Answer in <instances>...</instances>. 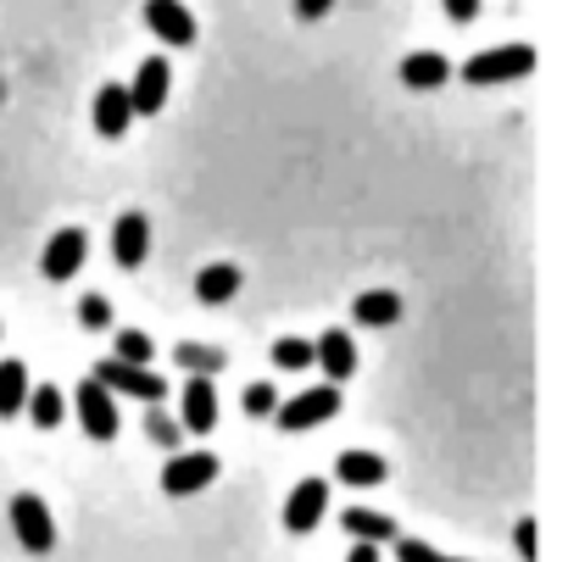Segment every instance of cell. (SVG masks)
I'll return each instance as SVG.
<instances>
[{
	"instance_id": "5b68a950",
	"label": "cell",
	"mask_w": 568,
	"mask_h": 562,
	"mask_svg": "<svg viewBox=\"0 0 568 562\" xmlns=\"http://www.w3.org/2000/svg\"><path fill=\"white\" fill-rule=\"evenodd\" d=\"M217 457L212 451H173L168 457V468H162V490L168 495H195V490H206L212 479H217Z\"/></svg>"
},
{
	"instance_id": "d4e9b609",
	"label": "cell",
	"mask_w": 568,
	"mask_h": 562,
	"mask_svg": "<svg viewBox=\"0 0 568 562\" xmlns=\"http://www.w3.org/2000/svg\"><path fill=\"white\" fill-rule=\"evenodd\" d=\"M151 351H156V346H151V335H140V329H123L112 357H118V362H145V368H151Z\"/></svg>"
},
{
	"instance_id": "3957f363",
	"label": "cell",
	"mask_w": 568,
	"mask_h": 562,
	"mask_svg": "<svg viewBox=\"0 0 568 562\" xmlns=\"http://www.w3.org/2000/svg\"><path fill=\"white\" fill-rule=\"evenodd\" d=\"M335 412H341V390H335V385H313V390H302L296 401L273 407V418H278V429H284V435L318 429V423H329Z\"/></svg>"
},
{
	"instance_id": "4316f807",
	"label": "cell",
	"mask_w": 568,
	"mask_h": 562,
	"mask_svg": "<svg viewBox=\"0 0 568 562\" xmlns=\"http://www.w3.org/2000/svg\"><path fill=\"white\" fill-rule=\"evenodd\" d=\"M240 407H245V418H267V412L278 407V396H273V385H251V390L240 396Z\"/></svg>"
},
{
	"instance_id": "6da1fadb",
	"label": "cell",
	"mask_w": 568,
	"mask_h": 562,
	"mask_svg": "<svg viewBox=\"0 0 568 562\" xmlns=\"http://www.w3.org/2000/svg\"><path fill=\"white\" fill-rule=\"evenodd\" d=\"M535 73V45H496V51H479L463 62V79L479 90V84H513V79H529Z\"/></svg>"
},
{
	"instance_id": "9a60e30c",
	"label": "cell",
	"mask_w": 568,
	"mask_h": 562,
	"mask_svg": "<svg viewBox=\"0 0 568 562\" xmlns=\"http://www.w3.org/2000/svg\"><path fill=\"white\" fill-rule=\"evenodd\" d=\"M313 362H324L329 379H352V374H357V346H352V335H346V329H324L318 346H313Z\"/></svg>"
},
{
	"instance_id": "ac0fdd59",
	"label": "cell",
	"mask_w": 568,
	"mask_h": 562,
	"mask_svg": "<svg viewBox=\"0 0 568 562\" xmlns=\"http://www.w3.org/2000/svg\"><path fill=\"white\" fill-rule=\"evenodd\" d=\"M402 318V296L396 290H363L357 296V324L363 329H390Z\"/></svg>"
},
{
	"instance_id": "ba28073f",
	"label": "cell",
	"mask_w": 568,
	"mask_h": 562,
	"mask_svg": "<svg viewBox=\"0 0 568 562\" xmlns=\"http://www.w3.org/2000/svg\"><path fill=\"white\" fill-rule=\"evenodd\" d=\"M84 256H90V234H84V228H57L51 245H45V256H40V267H45V278L68 285V278H79Z\"/></svg>"
},
{
	"instance_id": "277c9868",
	"label": "cell",
	"mask_w": 568,
	"mask_h": 562,
	"mask_svg": "<svg viewBox=\"0 0 568 562\" xmlns=\"http://www.w3.org/2000/svg\"><path fill=\"white\" fill-rule=\"evenodd\" d=\"M12 529H18V545L29 551V556H45L51 545H57V523H51V507L34 495V490H23V495H12Z\"/></svg>"
},
{
	"instance_id": "f1b7e54d",
	"label": "cell",
	"mask_w": 568,
	"mask_h": 562,
	"mask_svg": "<svg viewBox=\"0 0 568 562\" xmlns=\"http://www.w3.org/2000/svg\"><path fill=\"white\" fill-rule=\"evenodd\" d=\"M513 545H518V556H524V562H535V523H529V518L513 529Z\"/></svg>"
},
{
	"instance_id": "f546056e",
	"label": "cell",
	"mask_w": 568,
	"mask_h": 562,
	"mask_svg": "<svg viewBox=\"0 0 568 562\" xmlns=\"http://www.w3.org/2000/svg\"><path fill=\"white\" fill-rule=\"evenodd\" d=\"M329 7H335V0H296V18L302 23H318V18H329Z\"/></svg>"
},
{
	"instance_id": "1f68e13d",
	"label": "cell",
	"mask_w": 568,
	"mask_h": 562,
	"mask_svg": "<svg viewBox=\"0 0 568 562\" xmlns=\"http://www.w3.org/2000/svg\"><path fill=\"white\" fill-rule=\"evenodd\" d=\"M346 562H379V545H374V540H357Z\"/></svg>"
},
{
	"instance_id": "83f0119b",
	"label": "cell",
	"mask_w": 568,
	"mask_h": 562,
	"mask_svg": "<svg viewBox=\"0 0 568 562\" xmlns=\"http://www.w3.org/2000/svg\"><path fill=\"white\" fill-rule=\"evenodd\" d=\"M79 324H84V329H106V324H112L106 296H84V302H79Z\"/></svg>"
},
{
	"instance_id": "4dcf8cb0",
	"label": "cell",
	"mask_w": 568,
	"mask_h": 562,
	"mask_svg": "<svg viewBox=\"0 0 568 562\" xmlns=\"http://www.w3.org/2000/svg\"><path fill=\"white\" fill-rule=\"evenodd\" d=\"M446 18L452 23H474L479 18V0H446Z\"/></svg>"
},
{
	"instance_id": "7c38bea8",
	"label": "cell",
	"mask_w": 568,
	"mask_h": 562,
	"mask_svg": "<svg viewBox=\"0 0 568 562\" xmlns=\"http://www.w3.org/2000/svg\"><path fill=\"white\" fill-rule=\"evenodd\" d=\"M145 251H151V223H145L140 212H123V217L112 223V262H118V267H140Z\"/></svg>"
},
{
	"instance_id": "5bb4252c",
	"label": "cell",
	"mask_w": 568,
	"mask_h": 562,
	"mask_svg": "<svg viewBox=\"0 0 568 562\" xmlns=\"http://www.w3.org/2000/svg\"><path fill=\"white\" fill-rule=\"evenodd\" d=\"M240 285H245V273H240L234 262H212V267L195 273V302H201V307H223V302H234Z\"/></svg>"
},
{
	"instance_id": "8fae6325",
	"label": "cell",
	"mask_w": 568,
	"mask_h": 562,
	"mask_svg": "<svg viewBox=\"0 0 568 562\" xmlns=\"http://www.w3.org/2000/svg\"><path fill=\"white\" fill-rule=\"evenodd\" d=\"M179 423H184L190 435H212V429H217V390H212V374H190L184 401H179Z\"/></svg>"
},
{
	"instance_id": "9c48e42d",
	"label": "cell",
	"mask_w": 568,
	"mask_h": 562,
	"mask_svg": "<svg viewBox=\"0 0 568 562\" xmlns=\"http://www.w3.org/2000/svg\"><path fill=\"white\" fill-rule=\"evenodd\" d=\"M324 512H329V484L324 479H302L291 490V501H284V529H291V534H313Z\"/></svg>"
},
{
	"instance_id": "4fadbf2b",
	"label": "cell",
	"mask_w": 568,
	"mask_h": 562,
	"mask_svg": "<svg viewBox=\"0 0 568 562\" xmlns=\"http://www.w3.org/2000/svg\"><path fill=\"white\" fill-rule=\"evenodd\" d=\"M129 123H134L129 90H123V84H101V90H95V134L123 140V134H129Z\"/></svg>"
},
{
	"instance_id": "484cf974",
	"label": "cell",
	"mask_w": 568,
	"mask_h": 562,
	"mask_svg": "<svg viewBox=\"0 0 568 562\" xmlns=\"http://www.w3.org/2000/svg\"><path fill=\"white\" fill-rule=\"evenodd\" d=\"M390 545H396V556H402V562H463V556H446V551H435L429 540H402V534H396Z\"/></svg>"
},
{
	"instance_id": "d6986e66",
	"label": "cell",
	"mask_w": 568,
	"mask_h": 562,
	"mask_svg": "<svg viewBox=\"0 0 568 562\" xmlns=\"http://www.w3.org/2000/svg\"><path fill=\"white\" fill-rule=\"evenodd\" d=\"M335 473H341L346 484H385L390 462L374 457V451H341V457H335Z\"/></svg>"
},
{
	"instance_id": "cb8c5ba5",
	"label": "cell",
	"mask_w": 568,
	"mask_h": 562,
	"mask_svg": "<svg viewBox=\"0 0 568 562\" xmlns=\"http://www.w3.org/2000/svg\"><path fill=\"white\" fill-rule=\"evenodd\" d=\"M145 407H151V412H145V435H151L156 446L179 451V440H184V423H179V418H168V412H162L156 401H145Z\"/></svg>"
},
{
	"instance_id": "ffe728a7",
	"label": "cell",
	"mask_w": 568,
	"mask_h": 562,
	"mask_svg": "<svg viewBox=\"0 0 568 562\" xmlns=\"http://www.w3.org/2000/svg\"><path fill=\"white\" fill-rule=\"evenodd\" d=\"M23 412L34 418V429H62L68 396H62L57 385H34V390H29V401H23Z\"/></svg>"
},
{
	"instance_id": "7a4b0ae2",
	"label": "cell",
	"mask_w": 568,
	"mask_h": 562,
	"mask_svg": "<svg viewBox=\"0 0 568 562\" xmlns=\"http://www.w3.org/2000/svg\"><path fill=\"white\" fill-rule=\"evenodd\" d=\"M90 379L106 385V390H118V396H134V401H162V396H168V379L151 374L145 362H118V357H106V362L90 368Z\"/></svg>"
},
{
	"instance_id": "8992f818",
	"label": "cell",
	"mask_w": 568,
	"mask_h": 562,
	"mask_svg": "<svg viewBox=\"0 0 568 562\" xmlns=\"http://www.w3.org/2000/svg\"><path fill=\"white\" fill-rule=\"evenodd\" d=\"M168 90H173V68H168V57H145L140 73H134V84H129V106H134V117L162 112V106H168Z\"/></svg>"
},
{
	"instance_id": "30bf717a",
	"label": "cell",
	"mask_w": 568,
	"mask_h": 562,
	"mask_svg": "<svg viewBox=\"0 0 568 562\" xmlns=\"http://www.w3.org/2000/svg\"><path fill=\"white\" fill-rule=\"evenodd\" d=\"M145 29L162 45H195V18L184 0H145Z\"/></svg>"
},
{
	"instance_id": "e0dca14e",
	"label": "cell",
	"mask_w": 568,
	"mask_h": 562,
	"mask_svg": "<svg viewBox=\"0 0 568 562\" xmlns=\"http://www.w3.org/2000/svg\"><path fill=\"white\" fill-rule=\"evenodd\" d=\"M446 79H452V62L440 51H413L402 62V84H413V90H440Z\"/></svg>"
},
{
	"instance_id": "52a82bcc",
	"label": "cell",
	"mask_w": 568,
	"mask_h": 562,
	"mask_svg": "<svg viewBox=\"0 0 568 562\" xmlns=\"http://www.w3.org/2000/svg\"><path fill=\"white\" fill-rule=\"evenodd\" d=\"M73 407H79V423H84V435L90 440H112L118 435V401H112V390L106 385H95V379H84L79 385V396H73Z\"/></svg>"
},
{
	"instance_id": "44dd1931",
	"label": "cell",
	"mask_w": 568,
	"mask_h": 562,
	"mask_svg": "<svg viewBox=\"0 0 568 562\" xmlns=\"http://www.w3.org/2000/svg\"><path fill=\"white\" fill-rule=\"evenodd\" d=\"M29 401V368L23 362H0V418H18Z\"/></svg>"
},
{
	"instance_id": "603a6c76",
	"label": "cell",
	"mask_w": 568,
	"mask_h": 562,
	"mask_svg": "<svg viewBox=\"0 0 568 562\" xmlns=\"http://www.w3.org/2000/svg\"><path fill=\"white\" fill-rule=\"evenodd\" d=\"M273 368H284V374H307L313 368V340H278L273 346Z\"/></svg>"
},
{
	"instance_id": "2e32d148",
	"label": "cell",
	"mask_w": 568,
	"mask_h": 562,
	"mask_svg": "<svg viewBox=\"0 0 568 562\" xmlns=\"http://www.w3.org/2000/svg\"><path fill=\"white\" fill-rule=\"evenodd\" d=\"M341 523H346L352 540H374V545H390V540H396V518L379 512V507H346Z\"/></svg>"
},
{
	"instance_id": "7402d4cb",
	"label": "cell",
	"mask_w": 568,
	"mask_h": 562,
	"mask_svg": "<svg viewBox=\"0 0 568 562\" xmlns=\"http://www.w3.org/2000/svg\"><path fill=\"white\" fill-rule=\"evenodd\" d=\"M173 362L184 368V374H223V351L217 346H195V340H184V346H173Z\"/></svg>"
}]
</instances>
